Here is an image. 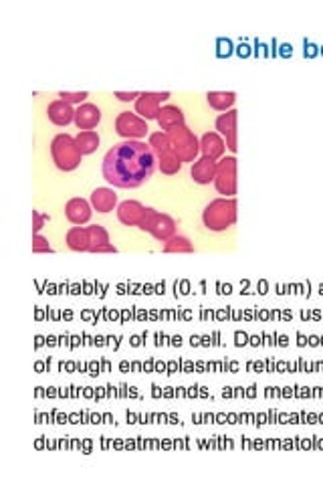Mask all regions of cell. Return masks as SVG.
I'll list each match as a JSON object with an SVG mask.
<instances>
[{
    "mask_svg": "<svg viewBox=\"0 0 323 485\" xmlns=\"http://www.w3.org/2000/svg\"><path fill=\"white\" fill-rule=\"evenodd\" d=\"M216 170H219V162L202 156V158H198V160L192 164V168H190V178L196 182V184H200V186H206V184L214 182Z\"/></svg>",
    "mask_w": 323,
    "mask_h": 485,
    "instance_id": "obj_13",
    "label": "cell"
},
{
    "mask_svg": "<svg viewBox=\"0 0 323 485\" xmlns=\"http://www.w3.org/2000/svg\"><path fill=\"white\" fill-rule=\"evenodd\" d=\"M237 121H239V111H237V109L224 111V114H221V116L216 118V121H214L216 132L224 138L226 148H228L230 152H237Z\"/></svg>",
    "mask_w": 323,
    "mask_h": 485,
    "instance_id": "obj_8",
    "label": "cell"
},
{
    "mask_svg": "<svg viewBox=\"0 0 323 485\" xmlns=\"http://www.w3.org/2000/svg\"><path fill=\"white\" fill-rule=\"evenodd\" d=\"M170 136V144H172V150L174 154L180 158V162H194L198 160V154H200V140L194 136V132L184 123L180 128H174L168 132Z\"/></svg>",
    "mask_w": 323,
    "mask_h": 485,
    "instance_id": "obj_4",
    "label": "cell"
},
{
    "mask_svg": "<svg viewBox=\"0 0 323 485\" xmlns=\"http://www.w3.org/2000/svg\"><path fill=\"white\" fill-rule=\"evenodd\" d=\"M148 144H150V148L154 150V154L156 156H160V154H166V152H170L172 150V144H170V136H168V132H154V134H150L148 136Z\"/></svg>",
    "mask_w": 323,
    "mask_h": 485,
    "instance_id": "obj_22",
    "label": "cell"
},
{
    "mask_svg": "<svg viewBox=\"0 0 323 485\" xmlns=\"http://www.w3.org/2000/svg\"><path fill=\"white\" fill-rule=\"evenodd\" d=\"M158 125H160L162 132H170L174 128H180L184 125V111H182L178 105H162L160 114H158Z\"/></svg>",
    "mask_w": 323,
    "mask_h": 485,
    "instance_id": "obj_17",
    "label": "cell"
},
{
    "mask_svg": "<svg viewBox=\"0 0 323 485\" xmlns=\"http://www.w3.org/2000/svg\"><path fill=\"white\" fill-rule=\"evenodd\" d=\"M164 253H194V245L184 235H174L164 245Z\"/></svg>",
    "mask_w": 323,
    "mask_h": 485,
    "instance_id": "obj_23",
    "label": "cell"
},
{
    "mask_svg": "<svg viewBox=\"0 0 323 485\" xmlns=\"http://www.w3.org/2000/svg\"><path fill=\"white\" fill-rule=\"evenodd\" d=\"M206 101L212 109L224 114V111H230L233 105L237 103V93L235 91H208Z\"/></svg>",
    "mask_w": 323,
    "mask_h": 485,
    "instance_id": "obj_19",
    "label": "cell"
},
{
    "mask_svg": "<svg viewBox=\"0 0 323 485\" xmlns=\"http://www.w3.org/2000/svg\"><path fill=\"white\" fill-rule=\"evenodd\" d=\"M87 231H89V241H91L89 253H95L101 245H107V243H109V233H107L101 224H89Z\"/></svg>",
    "mask_w": 323,
    "mask_h": 485,
    "instance_id": "obj_24",
    "label": "cell"
},
{
    "mask_svg": "<svg viewBox=\"0 0 323 485\" xmlns=\"http://www.w3.org/2000/svg\"><path fill=\"white\" fill-rule=\"evenodd\" d=\"M158 168V158L150 144L123 140L103 156V178L113 188H138L150 180Z\"/></svg>",
    "mask_w": 323,
    "mask_h": 485,
    "instance_id": "obj_1",
    "label": "cell"
},
{
    "mask_svg": "<svg viewBox=\"0 0 323 485\" xmlns=\"http://www.w3.org/2000/svg\"><path fill=\"white\" fill-rule=\"evenodd\" d=\"M116 98L120 101H136L138 98H140V93L138 91H116Z\"/></svg>",
    "mask_w": 323,
    "mask_h": 485,
    "instance_id": "obj_29",
    "label": "cell"
},
{
    "mask_svg": "<svg viewBox=\"0 0 323 485\" xmlns=\"http://www.w3.org/2000/svg\"><path fill=\"white\" fill-rule=\"evenodd\" d=\"M101 121V109L95 103H81L79 107L75 109V125L79 128L81 132L93 130L97 128V123Z\"/></svg>",
    "mask_w": 323,
    "mask_h": 485,
    "instance_id": "obj_14",
    "label": "cell"
},
{
    "mask_svg": "<svg viewBox=\"0 0 323 485\" xmlns=\"http://www.w3.org/2000/svg\"><path fill=\"white\" fill-rule=\"evenodd\" d=\"M47 118H49L51 123H55V125H59V128H65V125H69L71 121H75V109H73V105L67 103V101L55 100L51 101L49 107H47Z\"/></svg>",
    "mask_w": 323,
    "mask_h": 485,
    "instance_id": "obj_12",
    "label": "cell"
},
{
    "mask_svg": "<svg viewBox=\"0 0 323 485\" xmlns=\"http://www.w3.org/2000/svg\"><path fill=\"white\" fill-rule=\"evenodd\" d=\"M65 243L71 251L75 253H89L91 249V241H89V231L87 226H71L67 231V237H65Z\"/></svg>",
    "mask_w": 323,
    "mask_h": 485,
    "instance_id": "obj_18",
    "label": "cell"
},
{
    "mask_svg": "<svg viewBox=\"0 0 323 485\" xmlns=\"http://www.w3.org/2000/svg\"><path fill=\"white\" fill-rule=\"evenodd\" d=\"M89 202H91V206H93V210H97V213H111L116 206H118V194H116V190L113 188H107V186H101V188H95L93 192H91V199H89Z\"/></svg>",
    "mask_w": 323,
    "mask_h": 485,
    "instance_id": "obj_15",
    "label": "cell"
},
{
    "mask_svg": "<svg viewBox=\"0 0 323 485\" xmlns=\"http://www.w3.org/2000/svg\"><path fill=\"white\" fill-rule=\"evenodd\" d=\"M176 231H178V224H176V221H174L170 215H166V213H158L154 222H152V226H150V235H152L156 241L162 243L170 241L174 235H178Z\"/></svg>",
    "mask_w": 323,
    "mask_h": 485,
    "instance_id": "obj_11",
    "label": "cell"
},
{
    "mask_svg": "<svg viewBox=\"0 0 323 485\" xmlns=\"http://www.w3.org/2000/svg\"><path fill=\"white\" fill-rule=\"evenodd\" d=\"M156 158H158V168H160L162 174L174 176V174L180 172L182 162L180 158L174 154V150H170V152H166V154H160V156H156Z\"/></svg>",
    "mask_w": 323,
    "mask_h": 485,
    "instance_id": "obj_21",
    "label": "cell"
},
{
    "mask_svg": "<svg viewBox=\"0 0 323 485\" xmlns=\"http://www.w3.org/2000/svg\"><path fill=\"white\" fill-rule=\"evenodd\" d=\"M145 206L138 201H123L118 204V219L125 226H138Z\"/></svg>",
    "mask_w": 323,
    "mask_h": 485,
    "instance_id": "obj_16",
    "label": "cell"
},
{
    "mask_svg": "<svg viewBox=\"0 0 323 485\" xmlns=\"http://www.w3.org/2000/svg\"><path fill=\"white\" fill-rule=\"evenodd\" d=\"M95 253H118V249L111 245V243H107V245H101L100 249L95 251Z\"/></svg>",
    "mask_w": 323,
    "mask_h": 485,
    "instance_id": "obj_30",
    "label": "cell"
},
{
    "mask_svg": "<svg viewBox=\"0 0 323 485\" xmlns=\"http://www.w3.org/2000/svg\"><path fill=\"white\" fill-rule=\"evenodd\" d=\"M116 132L123 140H141L150 134V128L136 111H121L116 118Z\"/></svg>",
    "mask_w": 323,
    "mask_h": 485,
    "instance_id": "obj_6",
    "label": "cell"
},
{
    "mask_svg": "<svg viewBox=\"0 0 323 485\" xmlns=\"http://www.w3.org/2000/svg\"><path fill=\"white\" fill-rule=\"evenodd\" d=\"M33 253H53V249H51V245H49V241L45 239V237H40V235H33Z\"/></svg>",
    "mask_w": 323,
    "mask_h": 485,
    "instance_id": "obj_27",
    "label": "cell"
},
{
    "mask_svg": "<svg viewBox=\"0 0 323 485\" xmlns=\"http://www.w3.org/2000/svg\"><path fill=\"white\" fill-rule=\"evenodd\" d=\"M170 100V91H143L136 100V114L141 120H158L162 101Z\"/></svg>",
    "mask_w": 323,
    "mask_h": 485,
    "instance_id": "obj_7",
    "label": "cell"
},
{
    "mask_svg": "<svg viewBox=\"0 0 323 485\" xmlns=\"http://www.w3.org/2000/svg\"><path fill=\"white\" fill-rule=\"evenodd\" d=\"M156 215H158V210H156V208L145 206V210H143V215H141L138 229L143 231V233H150V226H152V222H154V219H156Z\"/></svg>",
    "mask_w": 323,
    "mask_h": 485,
    "instance_id": "obj_25",
    "label": "cell"
},
{
    "mask_svg": "<svg viewBox=\"0 0 323 485\" xmlns=\"http://www.w3.org/2000/svg\"><path fill=\"white\" fill-rule=\"evenodd\" d=\"M226 152V141L219 132H206L200 138V154L210 160H221Z\"/></svg>",
    "mask_w": 323,
    "mask_h": 485,
    "instance_id": "obj_10",
    "label": "cell"
},
{
    "mask_svg": "<svg viewBox=\"0 0 323 485\" xmlns=\"http://www.w3.org/2000/svg\"><path fill=\"white\" fill-rule=\"evenodd\" d=\"M89 98V93L87 91H75V93H69V91H59V100L67 101V103H85V100Z\"/></svg>",
    "mask_w": 323,
    "mask_h": 485,
    "instance_id": "obj_26",
    "label": "cell"
},
{
    "mask_svg": "<svg viewBox=\"0 0 323 485\" xmlns=\"http://www.w3.org/2000/svg\"><path fill=\"white\" fill-rule=\"evenodd\" d=\"M75 141H77V148H79V152L83 154V156H87V154H93L97 148H100V134L95 132V130H87V132H79L77 136H75Z\"/></svg>",
    "mask_w": 323,
    "mask_h": 485,
    "instance_id": "obj_20",
    "label": "cell"
},
{
    "mask_svg": "<svg viewBox=\"0 0 323 485\" xmlns=\"http://www.w3.org/2000/svg\"><path fill=\"white\" fill-rule=\"evenodd\" d=\"M91 215H93V206H91V202L85 201V199L75 197V199L67 201V204H65V217L75 226H81V224L91 221Z\"/></svg>",
    "mask_w": 323,
    "mask_h": 485,
    "instance_id": "obj_9",
    "label": "cell"
},
{
    "mask_svg": "<svg viewBox=\"0 0 323 485\" xmlns=\"http://www.w3.org/2000/svg\"><path fill=\"white\" fill-rule=\"evenodd\" d=\"M45 221H47L45 215H40L39 210H33V235H40V229H42Z\"/></svg>",
    "mask_w": 323,
    "mask_h": 485,
    "instance_id": "obj_28",
    "label": "cell"
},
{
    "mask_svg": "<svg viewBox=\"0 0 323 485\" xmlns=\"http://www.w3.org/2000/svg\"><path fill=\"white\" fill-rule=\"evenodd\" d=\"M212 184H214L216 192L222 194L224 199H235L237 186H239V180H237V158L235 156L221 158L219 170H216V176H214Z\"/></svg>",
    "mask_w": 323,
    "mask_h": 485,
    "instance_id": "obj_5",
    "label": "cell"
},
{
    "mask_svg": "<svg viewBox=\"0 0 323 485\" xmlns=\"http://www.w3.org/2000/svg\"><path fill=\"white\" fill-rule=\"evenodd\" d=\"M51 158L55 162V166L63 172H73L77 170L81 164L83 154L77 148V141L69 134H57L51 141Z\"/></svg>",
    "mask_w": 323,
    "mask_h": 485,
    "instance_id": "obj_3",
    "label": "cell"
},
{
    "mask_svg": "<svg viewBox=\"0 0 323 485\" xmlns=\"http://www.w3.org/2000/svg\"><path fill=\"white\" fill-rule=\"evenodd\" d=\"M237 208H239L237 199H224V197L214 199L202 210V224L210 233H222L237 222Z\"/></svg>",
    "mask_w": 323,
    "mask_h": 485,
    "instance_id": "obj_2",
    "label": "cell"
}]
</instances>
